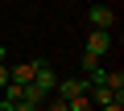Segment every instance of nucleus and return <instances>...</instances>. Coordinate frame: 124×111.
<instances>
[{
    "label": "nucleus",
    "instance_id": "1",
    "mask_svg": "<svg viewBox=\"0 0 124 111\" xmlns=\"http://www.w3.org/2000/svg\"><path fill=\"white\" fill-rule=\"evenodd\" d=\"M87 21H91V29L112 33V29H116V8H112V4H91V8H87Z\"/></svg>",
    "mask_w": 124,
    "mask_h": 111
},
{
    "label": "nucleus",
    "instance_id": "2",
    "mask_svg": "<svg viewBox=\"0 0 124 111\" xmlns=\"http://www.w3.org/2000/svg\"><path fill=\"white\" fill-rule=\"evenodd\" d=\"M54 91H58V99H62V103H70V99H87L91 82H87V78H62Z\"/></svg>",
    "mask_w": 124,
    "mask_h": 111
},
{
    "label": "nucleus",
    "instance_id": "3",
    "mask_svg": "<svg viewBox=\"0 0 124 111\" xmlns=\"http://www.w3.org/2000/svg\"><path fill=\"white\" fill-rule=\"evenodd\" d=\"M108 49H112V33L91 29V33H87V49H83V53H87V58H103Z\"/></svg>",
    "mask_w": 124,
    "mask_h": 111
},
{
    "label": "nucleus",
    "instance_id": "4",
    "mask_svg": "<svg viewBox=\"0 0 124 111\" xmlns=\"http://www.w3.org/2000/svg\"><path fill=\"white\" fill-rule=\"evenodd\" d=\"M33 74H37V58L8 66V78H13V86H29V82H33Z\"/></svg>",
    "mask_w": 124,
    "mask_h": 111
},
{
    "label": "nucleus",
    "instance_id": "5",
    "mask_svg": "<svg viewBox=\"0 0 124 111\" xmlns=\"http://www.w3.org/2000/svg\"><path fill=\"white\" fill-rule=\"evenodd\" d=\"M33 86H37L41 95H50V91L58 86V74L50 70V62H46V58H37V74H33Z\"/></svg>",
    "mask_w": 124,
    "mask_h": 111
},
{
    "label": "nucleus",
    "instance_id": "6",
    "mask_svg": "<svg viewBox=\"0 0 124 111\" xmlns=\"http://www.w3.org/2000/svg\"><path fill=\"white\" fill-rule=\"evenodd\" d=\"M66 111H95V107H91L87 99H70V103H66Z\"/></svg>",
    "mask_w": 124,
    "mask_h": 111
},
{
    "label": "nucleus",
    "instance_id": "7",
    "mask_svg": "<svg viewBox=\"0 0 124 111\" xmlns=\"http://www.w3.org/2000/svg\"><path fill=\"white\" fill-rule=\"evenodd\" d=\"M8 82H13V78H8V62H4V66H0V91H4Z\"/></svg>",
    "mask_w": 124,
    "mask_h": 111
},
{
    "label": "nucleus",
    "instance_id": "8",
    "mask_svg": "<svg viewBox=\"0 0 124 111\" xmlns=\"http://www.w3.org/2000/svg\"><path fill=\"white\" fill-rule=\"evenodd\" d=\"M50 111H66V103H62V99H50Z\"/></svg>",
    "mask_w": 124,
    "mask_h": 111
},
{
    "label": "nucleus",
    "instance_id": "9",
    "mask_svg": "<svg viewBox=\"0 0 124 111\" xmlns=\"http://www.w3.org/2000/svg\"><path fill=\"white\" fill-rule=\"evenodd\" d=\"M99 111H124V103H112V107H99Z\"/></svg>",
    "mask_w": 124,
    "mask_h": 111
},
{
    "label": "nucleus",
    "instance_id": "10",
    "mask_svg": "<svg viewBox=\"0 0 124 111\" xmlns=\"http://www.w3.org/2000/svg\"><path fill=\"white\" fill-rule=\"evenodd\" d=\"M13 111H37V107H29V103H17V107H13Z\"/></svg>",
    "mask_w": 124,
    "mask_h": 111
}]
</instances>
